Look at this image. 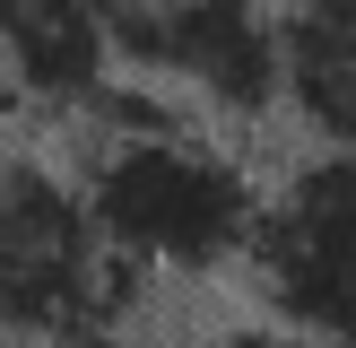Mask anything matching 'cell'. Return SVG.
Masks as SVG:
<instances>
[{"mask_svg":"<svg viewBox=\"0 0 356 348\" xmlns=\"http://www.w3.org/2000/svg\"><path fill=\"white\" fill-rule=\"evenodd\" d=\"M79 183L96 200L104 244L156 278H200V270L243 261L261 235V200H270L252 183V166L235 148H218L200 122H183V131H87Z\"/></svg>","mask_w":356,"mask_h":348,"instance_id":"6da1fadb","label":"cell"},{"mask_svg":"<svg viewBox=\"0 0 356 348\" xmlns=\"http://www.w3.org/2000/svg\"><path fill=\"white\" fill-rule=\"evenodd\" d=\"M131 287H139V261L104 244L87 183L61 174L52 157L17 148L9 183H0V296H9L17 348H61L104 331Z\"/></svg>","mask_w":356,"mask_h":348,"instance_id":"7a4b0ae2","label":"cell"},{"mask_svg":"<svg viewBox=\"0 0 356 348\" xmlns=\"http://www.w3.org/2000/svg\"><path fill=\"white\" fill-rule=\"evenodd\" d=\"M104 26L131 79L174 87L226 122H261L287 104V52L261 0H104Z\"/></svg>","mask_w":356,"mask_h":348,"instance_id":"3957f363","label":"cell"},{"mask_svg":"<svg viewBox=\"0 0 356 348\" xmlns=\"http://www.w3.org/2000/svg\"><path fill=\"white\" fill-rule=\"evenodd\" d=\"M252 270L278 322H296L305 340L356 348V157L348 148L287 166V183L261 200Z\"/></svg>","mask_w":356,"mask_h":348,"instance_id":"277c9868","label":"cell"},{"mask_svg":"<svg viewBox=\"0 0 356 348\" xmlns=\"http://www.w3.org/2000/svg\"><path fill=\"white\" fill-rule=\"evenodd\" d=\"M9 79L26 96V113L87 122L113 87L122 52L104 26V0H9Z\"/></svg>","mask_w":356,"mask_h":348,"instance_id":"5b68a950","label":"cell"},{"mask_svg":"<svg viewBox=\"0 0 356 348\" xmlns=\"http://www.w3.org/2000/svg\"><path fill=\"white\" fill-rule=\"evenodd\" d=\"M278 52H287V113L322 148L356 157V0H287Z\"/></svg>","mask_w":356,"mask_h":348,"instance_id":"8992f818","label":"cell"},{"mask_svg":"<svg viewBox=\"0 0 356 348\" xmlns=\"http://www.w3.org/2000/svg\"><path fill=\"white\" fill-rule=\"evenodd\" d=\"M209 348H305V331L296 322H226Z\"/></svg>","mask_w":356,"mask_h":348,"instance_id":"52a82bcc","label":"cell"}]
</instances>
